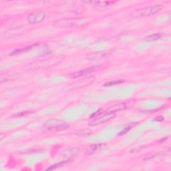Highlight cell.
Returning <instances> with one entry per match:
<instances>
[{
    "label": "cell",
    "instance_id": "obj_10",
    "mask_svg": "<svg viewBox=\"0 0 171 171\" xmlns=\"http://www.w3.org/2000/svg\"><path fill=\"white\" fill-rule=\"evenodd\" d=\"M101 146H102L101 144L90 145V146H88L87 148H86V153H87L89 154H94V153H96V151H98Z\"/></svg>",
    "mask_w": 171,
    "mask_h": 171
},
{
    "label": "cell",
    "instance_id": "obj_7",
    "mask_svg": "<svg viewBox=\"0 0 171 171\" xmlns=\"http://www.w3.org/2000/svg\"><path fill=\"white\" fill-rule=\"evenodd\" d=\"M48 64H49V62L48 60H37V61H34V62L28 64L25 68H26V69L27 70H38L39 68H42L46 66Z\"/></svg>",
    "mask_w": 171,
    "mask_h": 171
},
{
    "label": "cell",
    "instance_id": "obj_20",
    "mask_svg": "<svg viewBox=\"0 0 171 171\" xmlns=\"http://www.w3.org/2000/svg\"><path fill=\"white\" fill-rule=\"evenodd\" d=\"M28 113H29V112H23V113H22V114H18L17 116H22V115H25V114H27Z\"/></svg>",
    "mask_w": 171,
    "mask_h": 171
},
{
    "label": "cell",
    "instance_id": "obj_5",
    "mask_svg": "<svg viewBox=\"0 0 171 171\" xmlns=\"http://www.w3.org/2000/svg\"><path fill=\"white\" fill-rule=\"evenodd\" d=\"M100 68H101V65H94V66L89 67L86 69H83L82 70H80V71L74 72V73L70 74V76H71L72 78H80V77L85 76V75H89L92 74L94 72L98 71V70H100Z\"/></svg>",
    "mask_w": 171,
    "mask_h": 171
},
{
    "label": "cell",
    "instance_id": "obj_6",
    "mask_svg": "<svg viewBox=\"0 0 171 171\" xmlns=\"http://www.w3.org/2000/svg\"><path fill=\"white\" fill-rule=\"evenodd\" d=\"M114 114H110V113H106L104 114L103 115H100L97 118H95L94 120L91 122L90 125V126H96V125H99L101 124L106 123L107 122L112 120V118H114Z\"/></svg>",
    "mask_w": 171,
    "mask_h": 171
},
{
    "label": "cell",
    "instance_id": "obj_18",
    "mask_svg": "<svg viewBox=\"0 0 171 171\" xmlns=\"http://www.w3.org/2000/svg\"><path fill=\"white\" fill-rule=\"evenodd\" d=\"M131 127L130 126H127V127H126L125 129H124V130L122 131V132L120 133V135H122V134H125V133H126L127 132H128L130 130Z\"/></svg>",
    "mask_w": 171,
    "mask_h": 171
},
{
    "label": "cell",
    "instance_id": "obj_12",
    "mask_svg": "<svg viewBox=\"0 0 171 171\" xmlns=\"http://www.w3.org/2000/svg\"><path fill=\"white\" fill-rule=\"evenodd\" d=\"M36 45H33V46H28L26 47V48H23L22 49H18V50H14L13 52L11 53V56H13V55H15V54H19V53H24V52H26V51H29L30 50H32V49L34 48V46H36Z\"/></svg>",
    "mask_w": 171,
    "mask_h": 171
},
{
    "label": "cell",
    "instance_id": "obj_15",
    "mask_svg": "<svg viewBox=\"0 0 171 171\" xmlns=\"http://www.w3.org/2000/svg\"><path fill=\"white\" fill-rule=\"evenodd\" d=\"M125 82L124 80H113L109 82H107L104 84V86H116L117 84H120Z\"/></svg>",
    "mask_w": 171,
    "mask_h": 171
},
{
    "label": "cell",
    "instance_id": "obj_17",
    "mask_svg": "<svg viewBox=\"0 0 171 171\" xmlns=\"http://www.w3.org/2000/svg\"><path fill=\"white\" fill-rule=\"evenodd\" d=\"M102 110H98L97 112H96L95 113H94L92 116H90V118H97L99 116H100L102 114Z\"/></svg>",
    "mask_w": 171,
    "mask_h": 171
},
{
    "label": "cell",
    "instance_id": "obj_9",
    "mask_svg": "<svg viewBox=\"0 0 171 171\" xmlns=\"http://www.w3.org/2000/svg\"><path fill=\"white\" fill-rule=\"evenodd\" d=\"M128 107V104H126V103H122V104H118L113 105L110 107H109L106 110V113H110V114H114L117 112H120L122 110H124L127 108Z\"/></svg>",
    "mask_w": 171,
    "mask_h": 171
},
{
    "label": "cell",
    "instance_id": "obj_19",
    "mask_svg": "<svg viewBox=\"0 0 171 171\" xmlns=\"http://www.w3.org/2000/svg\"><path fill=\"white\" fill-rule=\"evenodd\" d=\"M164 120V118L163 116H158L156 117V118L154 119V121H158V122H160V121H163Z\"/></svg>",
    "mask_w": 171,
    "mask_h": 171
},
{
    "label": "cell",
    "instance_id": "obj_11",
    "mask_svg": "<svg viewBox=\"0 0 171 171\" xmlns=\"http://www.w3.org/2000/svg\"><path fill=\"white\" fill-rule=\"evenodd\" d=\"M162 37V34H160V33H156V34H151L149 36H147L144 37V40L147 42H153L158 40Z\"/></svg>",
    "mask_w": 171,
    "mask_h": 171
},
{
    "label": "cell",
    "instance_id": "obj_3",
    "mask_svg": "<svg viewBox=\"0 0 171 171\" xmlns=\"http://www.w3.org/2000/svg\"><path fill=\"white\" fill-rule=\"evenodd\" d=\"M80 22H81L80 19H63L56 21L53 25L56 27H72L77 26Z\"/></svg>",
    "mask_w": 171,
    "mask_h": 171
},
{
    "label": "cell",
    "instance_id": "obj_2",
    "mask_svg": "<svg viewBox=\"0 0 171 171\" xmlns=\"http://www.w3.org/2000/svg\"><path fill=\"white\" fill-rule=\"evenodd\" d=\"M45 128L47 130L53 131V132H60L68 129L69 128V125L60 120L57 119H51L47 121L45 125Z\"/></svg>",
    "mask_w": 171,
    "mask_h": 171
},
{
    "label": "cell",
    "instance_id": "obj_4",
    "mask_svg": "<svg viewBox=\"0 0 171 171\" xmlns=\"http://www.w3.org/2000/svg\"><path fill=\"white\" fill-rule=\"evenodd\" d=\"M46 18V13L44 11L39 10L30 13L27 16V22L31 24H35L43 22Z\"/></svg>",
    "mask_w": 171,
    "mask_h": 171
},
{
    "label": "cell",
    "instance_id": "obj_13",
    "mask_svg": "<svg viewBox=\"0 0 171 171\" xmlns=\"http://www.w3.org/2000/svg\"><path fill=\"white\" fill-rule=\"evenodd\" d=\"M106 54L104 53H93L92 54L89 55L88 58H90V60H100L102 59V58H104Z\"/></svg>",
    "mask_w": 171,
    "mask_h": 171
},
{
    "label": "cell",
    "instance_id": "obj_8",
    "mask_svg": "<svg viewBox=\"0 0 171 171\" xmlns=\"http://www.w3.org/2000/svg\"><path fill=\"white\" fill-rule=\"evenodd\" d=\"M94 77L91 76V77H88V78H85L83 79L80 80H78L76 82L72 84V86H73L74 88H82L84 87V86H87L90 84H92L94 81Z\"/></svg>",
    "mask_w": 171,
    "mask_h": 171
},
{
    "label": "cell",
    "instance_id": "obj_16",
    "mask_svg": "<svg viewBox=\"0 0 171 171\" xmlns=\"http://www.w3.org/2000/svg\"><path fill=\"white\" fill-rule=\"evenodd\" d=\"M65 164V162H62V163L56 164V165H52V166H51L50 167H49L48 169H47V170H52L57 169L58 168H60L61 167H62V166H64Z\"/></svg>",
    "mask_w": 171,
    "mask_h": 171
},
{
    "label": "cell",
    "instance_id": "obj_1",
    "mask_svg": "<svg viewBox=\"0 0 171 171\" xmlns=\"http://www.w3.org/2000/svg\"><path fill=\"white\" fill-rule=\"evenodd\" d=\"M162 9L163 6L161 5H153V6H147L135 10L134 12H132V15L137 17L148 16L159 12Z\"/></svg>",
    "mask_w": 171,
    "mask_h": 171
},
{
    "label": "cell",
    "instance_id": "obj_14",
    "mask_svg": "<svg viewBox=\"0 0 171 171\" xmlns=\"http://www.w3.org/2000/svg\"><path fill=\"white\" fill-rule=\"evenodd\" d=\"M115 3L114 1H98L94 2L95 5L99 7H105L107 6H110V4H113Z\"/></svg>",
    "mask_w": 171,
    "mask_h": 171
}]
</instances>
